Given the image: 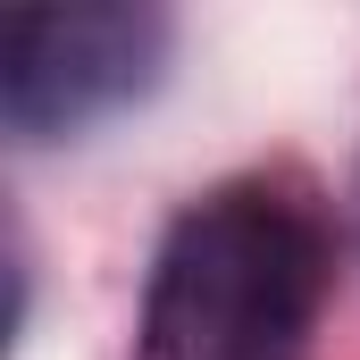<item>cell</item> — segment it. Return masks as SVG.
Returning <instances> with one entry per match:
<instances>
[{"mask_svg": "<svg viewBox=\"0 0 360 360\" xmlns=\"http://www.w3.org/2000/svg\"><path fill=\"white\" fill-rule=\"evenodd\" d=\"M327 302V201L285 168H243L160 226L134 302V360H310Z\"/></svg>", "mask_w": 360, "mask_h": 360, "instance_id": "6da1fadb", "label": "cell"}, {"mask_svg": "<svg viewBox=\"0 0 360 360\" xmlns=\"http://www.w3.org/2000/svg\"><path fill=\"white\" fill-rule=\"evenodd\" d=\"M176 17L101 0V8H25L8 17L0 42V117L25 151L42 143H84L92 126L143 109L168 84Z\"/></svg>", "mask_w": 360, "mask_h": 360, "instance_id": "7a4b0ae2", "label": "cell"}]
</instances>
